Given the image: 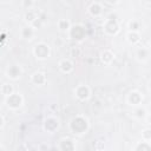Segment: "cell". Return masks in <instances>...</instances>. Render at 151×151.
Returning a JSON list of instances; mask_svg holds the SVG:
<instances>
[{
	"label": "cell",
	"instance_id": "cell-24",
	"mask_svg": "<svg viewBox=\"0 0 151 151\" xmlns=\"http://www.w3.org/2000/svg\"><path fill=\"white\" fill-rule=\"evenodd\" d=\"M149 88H150V91H151V80L149 81Z\"/></svg>",
	"mask_w": 151,
	"mask_h": 151
},
{
	"label": "cell",
	"instance_id": "cell-9",
	"mask_svg": "<svg viewBox=\"0 0 151 151\" xmlns=\"http://www.w3.org/2000/svg\"><path fill=\"white\" fill-rule=\"evenodd\" d=\"M126 39L130 44L132 45H136L139 40H140V35L138 33V31H130L127 34H126Z\"/></svg>",
	"mask_w": 151,
	"mask_h": 151
},
{
	"label": "cell",
	"instance_id": "cell-21",
	"mask_svg": "<svg viewBox=\"0 0 151 151\" xmlns=\"http://www.w3.org/2000/svg\"><path fill=\"white\" fill-rule=\"evenodd\" d=\"M22 6H24L25 8H27V9H32V7H33V1H32V0H24Z\"/></svg>",
	"mask_w": 151,
	"mask_h": 151
},
{
	"label": "cell",
	"instance_id": "cell-12",
	"mask_svg": "<svg viewBox=\"0 0 151 151\" xmlns=\"http://www.w3.org/2000/svg\"><path fill=\"white\" fill-rule=\"evenodd\" d=\"M58 27H59V29H60L61 32H67V31H70V28H71V24H70V21L66 20V19H60V20L58 21Z\"/></svg>",
	"mask_w": 151,
	"mask_h": 151
},
{
	"label": "cell",
	"instance_id": "cell-20",
	"mask_svg": "<svg viewBox=\"0 0 151 151\" xmlns=\"http://www.w3.org/2000/svg\"><path fill=\"white\" fill-rule=\"evenodd\" d=\"M129 28H130L131 31H138V29H139V22H138V21H130Z\"/></svg>",
	"mask_w": 151,
	"mask_h": 151
},
{
	"label": "cell",
	"instance_id": "cell-2",
	"mask_svg": "<svg viewBox=\"0 0 151 151\" xmlns=\"http://www.w3.org/2000/svg\"><path fill=\"white\" fill-rule=\"evenodd\" d=\"M74 94H76V97H77L79 100L84 101V100H87V99L90 98L91 91H90L88 86H86V85H79V86H77V88L74 90Z\"/></svg>",
	"mask_w": 151,
	"mask_h": 151
},
{
	"label": "cell",
	"instance_id": "cell-22",
	"mask_svg": "<svg viewBox=\"0 0 151 151\" xmlns=\"http://www.w3.org/2000/svg\"><path fill=\"white\" fill-rule=\"evenodd\" d=\"M54 45H55L57 47L61 46V45H63V39H61V38H57V39L54 40Z\"/></svg>",
	"mask_w": 151,
	"mask_h": 151
},
{
	"label": "cell",
	"instance_id": "cell-6",
	"mask_svg": "<svg viewBox=\"0 0 151 151\" xmlns=\"http://www.w3.org/2000/svg\"><path fill=\"white\" fill-rule=\"evenodd\" d=\"M59 68L64 73H71L73 71V63L70 59H63L59 63Z\"/></svg>",
	"mask_w": 151,
	"mask_h": 151
},
{
	"label": "cell",
	"instance_id": "cell-11",
	"mask_svg": "<svg viewBox=\"0 0 151 151\" xmlns=\"http://www.w3.org/2000/svg\"><path fill=\"white\" fill-rule=\"evenodd\" d=\"M88 12L92 17H99L101 14V6L98 4V2H93L90 8H88Z\"/></svg>",
	"mask_w": 151,
	"mask_h": 151
},
{
	"label": "cell",
	"instance_id": "cell-1",
	"mask_svg": "<svg viewBox=\"0 0 151 151\" xmlns=\"http://www.w3.org/2000/svg\"><path fill=\"white\" fill-rule=\"evenodd\" d=\"M33 54L38 59H46L50 55V46L45 42H39L34 46Z\"/></svg>",
	"mask_w": 151,
	"mask_h": 151
},
{
	"label": "cell",
	"instance_id": "cell-4",
	"mask_svg": "<svg viewBox=\"0 0 151 151\" xmlns=\"http://www.w3.org/2000/svg\"><path fill=\"white\" fill-rule=\"evenodd\" d=\"M142 100H143V96H142L138 91H132V92H130L129 96H127V103H129L130 105L137 106V105H139V104L142 103Z\"/></svg>",
	"mask_w": 151,
	"mask_h": 151
},
{
	"label": "cell",
	"instance_id": "cell-19",
	"mask_svg": "<svg viewBox=\"0 0 151 151\" xmlns=\"http://www.w3.org/2000/svg\"><path fill=\"white\" fill-rule=\"evenodd\" d=\"M80 55V48L78 46H73L71 48V57H79Z\"/></svg>",
	"mask_w": 151,
	"mask_h": 151
},
{
	"label": "cell",
	"instance_id": "cell-8",
	"mask_svg": "<svg viewBox=\"0 0 151 151\" xmlns=\"http://www.w3.org/2000/svg\"><path fill=\"white\" fill-rule=\"evenodd\" d=\"M113 53L110 51V50H105V51H103L101 53H100V60L104 63V64H106V65H109V64H111V61L113 60Z\"/></svg>",
	"mask_w": 151,
	"mask_h": 151
},
{
	"label": "cell",
	"instance_id": "cell-17",
	"mask_svg": "<svg viewBox=\"0 0 151 151\" xmlns=\"http://www.w3.org/2000/svg\"><path fill=\"white\" fill-rule=\"evenodd\" d=\"M134 116L138 117V118H145V117H146V111H145L144 109L138 107V109L134 111Z\"/></svg>",
	"mask_w": 151,
	"mask_h": 151
},
{
	"label": "cell",
	"instance_id": "cell-13",
	"mask_svg": "<svg viewBox=\"0 0 151 151\" xmlns=\"http://www.w3.org/2000/svg\"><path fill=\"white\" fill-rule=\"evenodd\" d=\"M147 57H149V51H147L146 48L142 47V48H139V50L137 51V58H138V60L144 61V60L147 59Z\"/></svg>",
	"mask_w": 151,
	"mask_h": 151
},
{
	"label": "cell",
	"instance_id": "cell-14",
	"mask_svg": "<svg viewBox=\"0 0 151 151\" xmlns=\"http://www.w3.org/2000/svg\"><path fill=\"white\" fill-rule=\"evenodd\" d=\"M37 19H38V15H37L35 11H33V9H28V12L25 14V20L28 21V22H31V24L34 20H37Z\"/></svg>",
	"mask_w": 151,
	"mask_h": 151
},
{
	"label": "cell",
	"instance_id": "cell-3",
	"mask_svg": "<svg viewBox=\"0 0 151 151\" xmlns=\"http://www.w3.org/2000/svg\"><path fill=\"white\" fill-rule=\"evenodd\" d=\"M22 105V97L18 93H12L11 96H8L7 98V106L9 109H18Z\"/></svg>",
	"mask_w": 151,
	"mask_h": 151
},
{
	"label": "cell",
	"instance_id": "cell-15",
	"mask_svg": "<svg viewBox=\"0 0 151 151\" xmlns=\"http://www.w3.org/2000/svg\"><path fill=\"white\" fill-rule=\"evenodd\" d=\"M1 93L5 96V97H8L13 93V87L11 84H4L1 86Z\"/></svg>",
	"mask_w": 151,
	"mask_h": 151
},
{
	"label": "cell",
	"instance_id": "cell-23",
	"mask_svg": "<svg viewBox=\"0 0 151 151\" xmlns=\"http://www.w3.org/2000/svg\"><path fill=\"white\" fill-rule=\"evenodd\" d=\"M105 1H107L109 4H111V5H114V4H117L118 2V0H105Z\"/></svg>",
	"mask_w": 151,
	"mask_h": 151
},
{
	"label": "cell",
	"instance_id": "cell-25",
	"mask_svg": "<svg viewBox=\"0 0 151 151\" xmlns=\"http://www.w3.org/2000/svg\"><path fill=\"white\" fill-rule=\"evenodd\" d=\"M150 47H151V40H150Z\"/></svg>",
	"mask_w": 151,
	"mask_h": 151
},
{
	"label": "cell",
	"instance_id": "cell-16",
	"mask_svg": "<svg viewBox=\"0 0 151 151\" xmlns=\"http://www.w3.org/2000/svg\"><path fill=\"white\" fill-rule=\"evenodd\" d=\"M142 138H143V140H145V142H150V140H151V130H150V129L143 130V132H142Z\"/></svg>",
	"mask_w": 151,
	"mask_h": 151
},
{
	"label": "cell",
	"instance_id": "cell-7",
	"mask_svg": "<svg viewBox=\"0 0 151 151\" xmlns=\"http://www.w3.org/2000/svg\"><path fill=\"white\" fill-rule=\"evenodd\" d=\"M32 81L37 86H41L46 83V76L42 72H35V73L32 74Z\"/></svg>",
	"mask_w": 151,
	"mask_h": 151
},
{
	"label": "cell",
	"instance_id": "cell-10",
	"mask_svg": "<svg viewBox=\"0 0 151 151\" xmlns=\"http://www.w3.org/2000/svg\"><path fill=\"white\" fill-rule=\"evenodd\" d=\"M34 33H35V31H34V27L32 25L24 27L22 31H21V35H22L24 39H32V37L34 35Z\"/></svg>",
	"mask_w": 151,
	"mask_h": 151
},
{
	"label": "cell",
	"instance_id": "cell-5",
	"mask_svg": "<svg viewBox=\"0 0 151 151\" xmlns=\"http://www.w3.org/2000/svg\"><path fill=\"white\" fill-rule=\"evenodd\" d=\"M21 73H22V70L18 65H12L7 70V74H8L7 77H9L11 79H18V78H20Z\"/></svg>",
	"mask_w": 151,
	"mask_h": 151
},
{
	"label": "cell",
	"instance_id": "cell-18",
	"mask_svg": "<svg viewBox=\"0 0 151 151\" xmlns=\"http://www.w3.org/2000/svg\"><path fill=\"white\" fill-rule=\"evenodd\" d=\"M146 143H147V142H145V140H144V142H143V144L137 145L134 149H136V150H151V145H147Z\"/></svg>",
	"mask_w": 151,
	"mask_h": 151
}]
</instances>
